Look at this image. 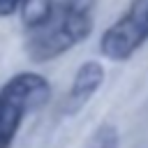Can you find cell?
Returning <instances> with one entry per match:
<instances>
[{
	"label": "cell",
	"instance_id": "6da1fadb",
	"mask_svg": "<svg viewBox=\"0 0 148 148\" xmlns=\"http://www.w3.org/2000/svg\"><path fill=\"white\" fill-rule=\"evenodd\" d=\"M95 5L97 0H67L44 25L30 30V39L25 44L30 60L46 62L86 42L95 28Z\"/></svg>",
	"mask_w": 148,
	"mask_h": 148
},
{
	"label": "cell",
	"instance_id": "7a4b0ae2",
	"mask_svg": "<svg viewBox=\"0 0 148 148\" xmlns=\"http://www.w3.org/2000/svg\"><path fill=\"white\" fill-rule=\"evenodd\" d=\"M51 83L35 72H18L0 88V148H9L28 113L46 104Z\"/></svg>",
	"mask_w": 148,
	"mask_h": 148
},
{
	"label": "cell",
	"instance_id": "3957f363",
	"mask_svg": "<svg viewBox=\"0 0 148 148\" xmlns=\"http://www.w3.org/2000/svg\"><path fill=\"white\" fill-rule=\"evenodd\" d=\"M148 42V0H132L99 37V53L106 60H130Z\"/></svg>",
	"mask_w": 148,
	"mask_h": 148
},
{
	"label": "cell",
	"instance_id": "277c9868",
	"mask_svg": "<svg viewBox=\"0 0 148 148\" xmlns=\"http://www.w3.org/2000/svg\"><path fill=\"white\" fill-rule=\"evenodd\" d=\"M102 83H104V67H102V62H97V60L81 62L76 74H74V81L69 86V92H67V97L62 102V111L67 116L79 113L92 99V95L99 90Z\"/></svg>",
	"mask_w": 148,
	"mask_h": 148
},
{
	"label": "cell",
	"instance_id": "5b68a950",
	"mask_svg": "<svg viewBox=\"0 0 148 148\" xmlns=\"http://www.w3.org/2000/svg\"><path fill=\"white\" fill-rule=\"evenodd\" d=\"M21 12H23V25L28 30H35L53 16L56 7L51 0H23Z\"/></svg>",
	"mask_w": 148,
	"mask_h": 148
},
{
	"label": "cell",
	"instance_id": "8992f818",
	"mask_svg": "<svg viewBox=\"0 0 148 148\" xmlns=\"http://www.w3.org/2000/svg\"><path fill=\"white\" fill-rule=\"evenodd\" d=\"M23 0H0V18L2 16H12L16 9H21Z\"/></svg>",
	"mask_w": 148,
	"mask_h": 148
}]
</instances>
